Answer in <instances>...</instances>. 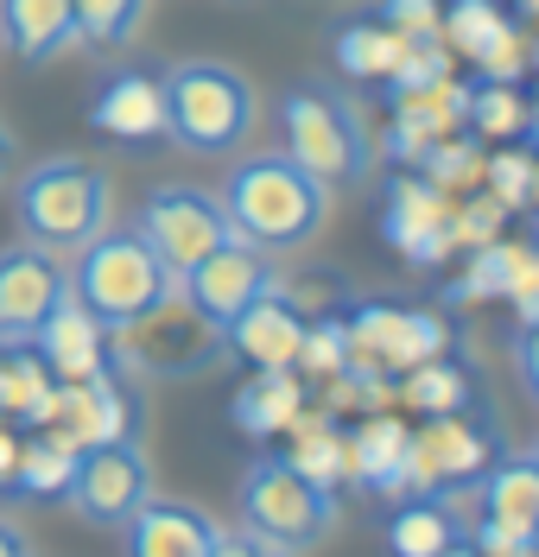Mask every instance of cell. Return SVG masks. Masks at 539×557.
<instances>
[{
  "label": "cell",
  "mask_w": 539,
  "mask_h": 557,
  "mask_svg": "<svg viewBox=\"0 0 539 557\" xmlns=\"http://www.w3.org/2000/svg\"><path fill=\"white\" fill-rule=\"evenodd\" d=\"M222 209L235 222V235L267 253L318 242L323 215H330V184L311 177L292 152H254L242 159L222 184Z\"/></svg>",
  "instance_id": "obj_1"
},
{
  "label": "cell",
  "mask_w": 539,
  "mask_h": 557,
  "mask_svg": "<svg viewBox=\"0 0 539 557\" xmlns=\"http://www.w3.org/2000/svg\"><path fill=\"white\" fill-rule=\"evenodd\" d=\"M179 292V273L152 253L140 228H102L76 247V267H71V298L89 317H102V330H127L140 323L152 305H166Z\"/></svg>",
  "instance_id": "obj_2"
},
{
  "label": "cell",
  "mask_w": 539,
  "mask_h": 557,
  "mask_svg": "<svg viewBox=\"0 0 539 557\" xmlns=\"http://www.w3.org/2000/svg\"><path fill=\"white\" fill-rule=\"evenodd\" d=\"M254 83L235 64H172L166 70V139H179L184 152L229 159L254 134Z\"/></svg>",
  "instance_id": "obj_3"
},
{
  "label": "cell",
  "mask_w": 539,
  "mask_h": 557,
  "mask_svg": "<svg viewBox=\"0 0 539 557\" xmlns=\"http://www.w3.org/2000/svg\"><path fill=\"white\" fill-rule=\"evenodd\" d=\"M242 525L254 552H305L336 525V487L311 482L292 456H254L242 475Z\"/></svg>",
  "instance_id": "obj_4"
},
{
  "label": "cell",
  "mask_w": 539,
  "mask_h": 557,
  "mask_svg": "<svg viewBox=\"0 0 539 557\" xmlns=\"http://www.w3.org/2000/svg\"><path fill=\"white\" fill-rule=\"evenodd\" d=\"M108 209H114V184L83 159H45L13 184V215L26 242L51 247V253H76L89 235H102Z\"/></svg>",
  "instance_id": "obj_5"
},
{
  "label": "cell",
  "mask_w": 539,
  "mask_h": 557,
  "mask_svg": "<svg viewBox=\"0 0 539 557\" xmlns=\"http://www.w3.org/2000/svg\"><path fill=\"white\" fill-rule=\"evenodd\" d=\"M280 134H286V152L323 184H350V177L368 172V134H362V114L350 96L323 89V83H305V89H286L280 102Z\"/></svg>",
  "instance_id": "obj_6"
},
{
  "label": "cell",
  "mask_w": 539,
  "mask_h": 557,
  "mask_svg": "<svg viewBox=\"0 0 539 557\" xmlns=\"http://www.w3.org/2000/svg\"><path fill=\"white\" fill-rule=\"evenodd\" d=\"M216 355H229V348H222V330H216L184 292H172V298L152 305L140 323H127V330L108 336V361L146 368V374H197V368H210Z\"/></svg>",
  "instance_id": "obj_7"
},
{
  "label": "cell",
  "mask_w": 539,
  "mask_h": 557,
  "mask_svg": "<svg viewBox=\"0 0 539 557\" xmlns=\"http://www.w3.org/2000/svg\"><path fill=\"white\" fill-rule=\"evenodd\" d=\"M134 228L152 242V253H159V260H166L179 278L191 273L210 247L235 242V222H229L222 197L197 190V184H159V190H146Z\"/></svg>",
  "instance_id": "obj_8"
},
{
  "label": "cell",
  "mask_w": 539,
  "mask_h": 557,
  "mask_svg": "<svg viewBox=\"0 0 539 557\" xmlns=\"http://www.w3.org/2000/svg\"><path fill=\"white\" fill-rule=\"evenodd\" d=\"M146 494H152V469H146L140 437H114V444L76 450V475L64 487V500L89 525H127Z\"/></svg>",
  "instance_id": "obj_9"
},
{
  "label": "cell",
  "mask_w": 539,
  "mask_h": 557,
  "mask_svg": "<svg viewBox=\"0 0 539 557\" xmlns=\"http://www.w3.org/2000/svg\"><path fill=\"white\" fill-rule=\"evenodd\" d=\"M38 424L71 437L76 450H89V444H114V437H140V399L114 368H102V374L51 386V406H45Z\"/></svg>",
  "instance_id": "obj_10"
},
{
  "label": "cell",
  "mask_w": 539,
  "mask_h": 557,
  "mask_svg": "<svg viewBox=\"0 0 539 557\" xmlns=\"http://www.w3.org/2000/svg\"><path fill=\"white\" fill-rule=\"evenodd\" d=\"M71 298V267L38 242L0 247V343H33V330Z\"/></svg>",
  "instance_id": "obj_11"
},
{
  "label": "cell",
  "mask_w": 539,
  "mask_h": 557,
  "mask_svg": "<svg viewBox=\"0 0 539 557\" xmlns=\"http://www.w3.org/2000/svg\"><path fill=\"white\" fill-rule=\"evenodd\" d=\"M476 500H482V520L469 532L476 552H534L539 532V462L534 456H507V462H489L482 482H476Z\"/></svg>",
  "instance_id": "obj_12"
},
{
  "label": "cell",
  "mask_w": 539,
  "mask_h": 557,
  "mask_svg": "<svg viewBox=\"0 0 539 557\" xmlns=\"http://www.w3.org/2000/svg\"><path fill=\"white\" fill-rule=\"evenodd\" d=\"M267 285H280V278H273V267H267V247L242 242V235H235V242H222V247H210V253H204V260L179 278V292L204 317H210L216 330H222L235 311H248Z\"/></svg>",
  "instance_id": "obj_13"
},
{
  "label": "cell",
  "mask_w": 539,
  "mask_h": 557,
  "mask_svg": "<svg viewBox=\"0 0 539 557\" xmlns=\"http://www.w3.org/2000/svg\"><path fill=\"white\" fill-rule=\"evenodd\" d=\"M121 532H127V552L134 557H222V552H235V539H229L204 507H191V500H159V494H146Z\"/></svg>",
  "instance_id": "obj_14"
},
{
  "label": "cell",
  "mask_w": 539,
  "mask_h": 557,
  "mask_svg": "<svg viewBox=\"0 0 539 557\" xmlns=\"http://www.w3.org/2000/svg\"><path fill=\"white\" fill-rule=\"evenodd\" d=\"M350 361H368V368H419L444 348V330L431 323L426 311H400V305H362L350 323Z\"/></svg>",
  "instance_id": "obj_15"
},
{
  "label": "cell",
  "mask_w": 539,
  "mask_h": 557,
  "mask_svg": "<svg viewBox=\"0 0 539 557\" xmlns=\"http://www.w3.org/2000/svg\"><path fill=\"white\" fill-rule=\"evenodd\" d=\"M311 317L292 305L280 285H267L248 311H235L222 323V348L242 355L248 368H298V343H305Z\"/></svg>",
  "instance_id": "obj_16"
},
{
  "label": "cell",
  "mask_w": 539,
  "mask_h": 557,
  "mask_svg": "<svg viewBox=\"0 0 539 557\" xmlns=\"http://www.w3.org/2000/svg\"><path fill=\"white\" fill-rule=\"evenodd\" d=\"M89 127L102 139H121V146L166 139V76H146V70L108 76L89 102Z\"/></svg>",
  "instance_id": "obj_17"
},
{
  "label": "cell",
  "mask_w": 539,
  "mask_h": 557,
  "mask_svg": "<svg viewBox=\"0 0 539 557\" xmlns=\"http://www.w3.org/2000/svg\"><path fill=\"white\" fill-rule=\"evenodd\" d=\"M33 348H38V361H45L58 381H83V374H102V368H114V361H108V330H102V317H89L76 298H64L58 311L38 323V330H33Z\"/></svg>",
  "instance_id": "obj_18"
},
{
  "label": "cell",
  "mask_w": 539,
  "mask_h": 557,
  "mask_svg": "<svg viewBox=\"0 0 539 557\" xmlns=\"http://www.w3.org/2000/svg\"><path fill=\"white\" fill-rule=\"evenodd\" d=\"M0 38L20 64H51L76 45L71 0H0Z\"/></svg>",
  "instance_id": "obj_19"
},
{
  "label": "cell",
  "mask_w": 539,
  "mask_h": 557,
  "mask_svg": "<svg viewBox=\"0 0 539 557\" xmlns=\"http://www.w3.org/2000/svg\"><path fill=\"white\" fill-rule=\"evenodd\" d=\"M350 450V482H362L368 494H394L406 487V456H413V431L400 418H362L343 437Z\"/></svg>",
  "instance_id": "obj_20"
},
{
  "label": "cell",
  "mask_w": 539,
  "mask_h": 557,
  "mask_svg": "<svg viewBox=\"0 0 539 557\" xmlns=\"http://www.w3.org/2000/svg\"><path fill=\"white\" fill-rule=\"evenodd\" d=\"M229 418H235L248 437H280V431H292V418H305L298 368H254V381L235 393Z\"/></svg>",
  "instance_id": "obj_21"
},
{
  "label": "cell",
  "mask_w": 539,
  "mask_h": 557,
  "mask_svg": "<svg viewBox=\"0 0 539 557\" xmlns=\"http://www.w3.org/2000/svg\"><path fill=\"white\" fill-rule=\"evenodd\" d=\"M388 242L406 247L413 260L444 253L451 222H444V209H438V197H431V184H419V177H394V190H388Z\"/></svg>",
  "instance_id": "obj_22"
},
{
  "label": "cell",
  "mask_w": 539,
  "mask_h": 557,
  "mask_svg": "<svg viewBox=\"0 0 539 557\" xmlns=\"http://www.w3.org/2000/svg\"><path fill=\"white\" fill-rule=\"evenodd\" d=\"M388 545H394L400 557H444V552H464L469 532L457 520H451V507L438 500V494H419V500H406L394 513V525H388Z\"/></svg>",
  "instance_id": "obj_23"
},
{
  "label": "cell",
  "mask_w": 539,
  "mask_h": 557,
  "mask_svg": "<svg viewBox=\"0 0 539 557\" xmlns=\"http://www.w3.org/2000/svg\"><path fill=\"white\" fill-rule=\"evenodd\" d=\"M76 475V444L58 437L51 424H33L26 444H20V475H13V494L26 500H64V487Z\"/></svg>",
  "instance_id": "obj_24"
},
{
  "label": "cell",
  "mask_w": 539,
  "mask_h": 557,
  "mask_svg": "<svg viewBox=\"0 0 539 557\" xmlns=\"http://www.w3.org/2000/svg\"><path fill=\"white\" fill-rule=\"evenodd\" d=\"M51 386H58V374L38 361L33 343H7V355H0V418L33 431L51 406Z\"/></svg>",
  "instance_id": "obj_25"
},
{
  "label": "cell",
  "mask_w": 539,
  "mask_h": 557,
  "mask_svg": "<svg viewBox=\"0 0 539 557\" xmlns=\"http://www.w3.org/2000/svg\"><path fill=\"white\" fill-rule=\"evenodd\" d=\"M400 51H406V38L381 20V26H343L336 33V64L343 76H388L400 64Z\"/></svg>",
  "instance_id": "obj_26"
},
{
  "label": "cell",
  "mask_w": 539,
  "mask_h": 557,
  "mask_svg": "<svg viewBox=\"0 0 539 557\" xmlns=\"http://www.w3.org/2000/svg\"><path fill=\"white\" fill-rule=\"evenodd\" d=\"M71 7H76V38L96 45V51L127 45L146 20V0H71Z\"/></svg>",
  "instance_id": "obj_27"
},
{
  "label": "cell",
  "mask_w": 539,
  "mask_h": 557,
  "mask_svg": "<svg viewBox=\"0 0 539 557\" xmlns=\"http://www.w3.org/2000/svg\"><path fill=\"white\" fill-rule=\"evenodd\" d=\"M292 424H298V418H292ZM292 462H298L311 482H323V487L350 482V450H343V431H330V424H298Z\"/></svg>",
  "instance_id": "obj_28"
},
{
  "label": "cell",
  "mask_w": 539,
  "mask_h": 557,
  "mask_svg": "<svg viewBox=\"0 0 539 557\" xmlns=\"http://www.w3.org/2000/svg\"><path fill=\"white\" fill-rule=\"evenodd\" d=\"M406 406L413 412H426V418H438V412H457L464 406V381H457V368H431V361H419L413 374H406Z\"/></svg>",
  "instance_id": "obj_29"
},
{
  "label": "cell",
  "mask_w": 539,
  "mask_h": 557,
  "mask_svg": "<svg viewBox=\"0 0 539 557\" xmlns=\"http://www.w3.org/2000/svg\"><path fill=\"white\" fill-rule=\"evenodd\" d=\"M469 108H476V127H482V134H520V127H527L520 96H507L502 83H495V89H482Z\"/></svg>",
  "instance_id": "obj_30"
},
{
  "label": "cell",
  "mask_w": 539,
  "mask_h": 557,
  "mask_svg": "<svg viewBox=\"0 0 539 557\" xmlns=\"http://www.w3.org/2000/svg\"><path fill=\"white\" fill-rule=\"evenodd\" d=\"M381 20H388L400 38H431L438 26H444L438 0H388V7H381Z\"/></svg>",
  "instance_id": "obj_31"
},
{
  "label": "cell",
  "mask_w": 539,
  "mask_h": 557,
  "mask_svg": "<svg viewBox=\"0 0 539 557\" xmlns=\"http://www.w3.org/2000/svg\"><path fill=\"white\" fill-rule=\"evenodd\" d=\"M507 361H514V381H520V393L539 406V323H514Z\"/></svg>",
  "instance_id": "obj_32"
},
{
  "label": "cell",
  "mask_w": 539,
  "mask_h": 557,
  "mask_svg": "<svg viewBox=\"0 0 539 557\" xmlns=\"http://www.w3.org/2000/svg\"><path fill=\"white\" fill-rule=\"evenodd\" d=\"M527 165H534V159H520V152H514V159H507V152L495 159L489 177H495V197H502V203H520V197H527V177H534Z\"/></svg>",
  "instance_id": "obj_33"
},
{
  "label": "cell",
  "mask_w": 539,
  "mask_h": 557,
  "mask_svg": "<svg viewBox=\"0 0 539 557\" xmlns=\"http://www.w3.org/2000/svg\"><path fill=\"white\" fill-rule=\"evenodd\" d=\"M20 424L13 418H0V494H13V475H20Z\"/></svg>",
  "instance_id": "obj_34"
},
{
  "label": "cell",
  "mask_w": 539,
  "mask_h": 557,
  "mask_svg": "<svg viewBox=\"0 0 539 557\" xmlns=\"http://www.w3.org/2000/svg\"><path fill=\"white\" fill-rule=\"evenodd\" d=\"M0 557H26V532H13V525H0Z\"/></svg>",
  "instance_id": "obj_35"
},
{
  "label": "cell",
  "mask_w": 539,
  "mask_h": 557,
  "mask_svg": "<svg viewBox=\"0 0 539 557\" xmlns=\"http://www.w3.org/2000/svg\"><path fill=\"white\" fill-rule=\"evenodd\" d=\"M13 172V134H7V127H0V177Z\"/></svg>",
  "instance_id": "obj_36"
},
{
  "label": "cell",
  "mask_w": 539,
  "mask_h": 557,
  "mask_svg": "<svg viewBox=\"0 0 539 557\" xmlns=\"http://www.w3.org/2000/svg\"><path fill=\"white\" fill-rule=\"evenodd\" d=\"M514 7H520V13H527V20H534V13H539V0H514Z\"/></svg>",
  "instance_id": "obj_37"
},
{
  "label": "cell",
  "mask_w": 539,
  "mask_h": 557,
  "mask_svg": "<svg viewBox=\"0 0 539 557\" xmlns=\"http://www.w3.org/2000/svg\"><path fill=\"white\" fill-rule=\"evenodd\" d=\"M527 456H534V462H539V437H534V450H527Z\"/></svg>",
  "instance_id": "obj_38"
},
{
  "label": "cell",
  "mask_w": 539,
  "mask_h": 557,
  "mask_svg": "<svg viewBox=\"0 0 539 557\" xmlns=\"http://www.w3.org/2000/svg\"><path fill=\"white\" fill-rule=\"evenodd\" d=\"M534 557H539V532H534Z\"/></svg>",
  "instance_id": "obj_39"
}]
</instances>
